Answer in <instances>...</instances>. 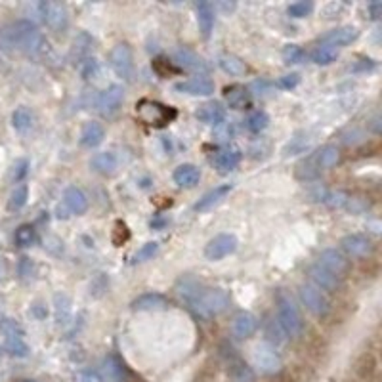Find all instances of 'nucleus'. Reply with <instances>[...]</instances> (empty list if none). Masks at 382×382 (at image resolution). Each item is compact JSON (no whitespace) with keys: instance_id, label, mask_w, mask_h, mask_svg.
<instances>
[{"instance_id":"1a4fd4ad","label":"nucleus","mask_w":382,"mask_h":382,"mask_svg":"<svg viewBox=\"0 0 382 382\" xmlns=\"http://www.w3.org/2000/svg\"><path fill=\"white\" fill-rule=\"evenodd\" d=\"M122 101H124V90H122L121 84H111L107 86L106 90L101 92L96 101L98 107V113L106 119H111L115 115L121 111Z\"/></svg>"},{"instance_id":"f704fd0d","label":"nucleus","mask_w":382,"mask_h":382,"mask_svg":"<svg viewBox=\"0 0 382 382\" xmlns=\"http://www.w3.org/2000/svg\"><path fill=\"white\" fill-rule=\"evenodd\" d=\"M218 65H220L226 73L233 76H243L247 75V65H244V61L241 58H237L233 53H224L220 56V60H218Z\"/></svg>"},{"instance_id":"c9c22d12","label":"nucleus","mask_w":382,"mask_h":382,"mask_svg":"<svg viewBox=\"0 0 382 382\" xmlns=\"http://www.w3.org/2000/svg\"><path fill=\"white\" fill-rule=\"evenodd\" d=\"M33 122H35V117H33V111L29 107H17L12 113V126L22 134L33 128Z\"/></svg>"},{"instance_id":"052dcab7","label":"nucleus","mask_w":382,"mask_h":382,"mask_svg":"<svg viewBox=\"0 0 382 382\" xmlns=\"http://www.w3.org/2000/svg\"><path fill=\"white\" fill-rule=\"evenodd\" d=\"M0 354H2V351H0Z\"/></svg>"},{"instance_id":"864d4df0","label":"nucleus","mask_w":382,"mask_h":382,"mask_svg":"<svg viewBox=\"0 0 382 382\" xmlns=\"http://www.w3.org/2000/svg\"><path fill=\"white\" fill-rule=\"evenodd\" d=\"M76 382H101V376H99L98 371L86 369V371H83V373H78Z\"/></svg>"},{"instance_id":"a18cd8bd","label":"nucleus","mask_w":382,"mask_h":382,"mask_svg":"<svg viewBox=\"0 0 382 382\" xmlns=\"http://www.w3.org/2000/svg\"><path fill=\"white\" fill-rule=\"evenodd\" d=\"M159 252V243L155 241H149V243L142 244L134 254H132V262L138 264V262H145V260H151L155 254Z\"/></svg>"},{"instance_id":"bf43d9fd","label":"nucleus","mask_w":382,"mask_h":382,"mask_svg":"<svg viewBox=\"0 0 382 382\" xmlns=\"http://www.w3.org/2000/svg\"><path fill=\"white\" fill-rule=\"evenodd\" d=\"M22 382H35V381H22Z\"/></svg>"},{"instance_id":"58836bf2","label":"nucleus","mask_w":382,"mask_h":382,"mask_svg":"<svg viewBox=\"0 0 382 382\" xmlns=\"http://www.w3.org/2000/svg\"><path fill=\"white\" fill-rule=\"evenodd\" d=\"M336 58H338V50L329 44L317 46L312 52L313 63H317V65H331L333 61H336Z\"/></svg>"},{"instance_id":"ddd939ff","label":"nucleus","mask_w":382,"mask_h":382,"mask_svg":"<svg viewBox=\"0 0 382 382\" xmlns=\"http://www.w3.org/2000/svg\"><path fill=\"white\" fill-rule=\"evenodd\" d=\"M317 264H319L321 267H325V269L331 272L333 275H336L338 279H344V275L348 274V269H350V262H348V258H346L340 251H336V249H325V251L319 254Z\"/></svg>"},{"instance_id":"a211bd4d","label":"nucleus","mask_w":382,"mask_h":382,"mask_svg":"<svg viewBox=\"0 0 382 382\" xmlns=\"http://www.w3.org/2000/svg\"><path fill=\"white\" fill-rule=\"evenodd\" d=\"M174 90L188 94V96H210L214 94V83L206 76H193V78L176 84Z\"/></svg>"},{"instance_id":"f8f14e48","label":"nucleus","mask_w":382,"mask_h":382,"mask_svg":"<svg viewBox=\"0 0 382 382\" xmlns=\"http://www.w3.org/2000/svg\"><path fill=\"white\" fill-rule=\"evenodd\" d=\"M237 251V237L231 233H220L213 237L205 247V256L208 260H222Z\"/></svg>"},{"instance_id":"a878e982","label":"nucleus","mask_w":382,"mask_h":382,"mask_svg":"<svg viewBox=\"0 0 382 382\" xmlns=\"http://www.w3.org/2000/svg\"><path fill=\"white\" fill-rule=\"evenodd\" d=\"M176 185H180L183 190H191V188H195L201 180V170H199L195 165H191V163H185V165H180V167L176 168L174 174Z\"/></svg>"},{"instance_id":"f3484780","label":"nucleus","mask_w":382,"mask_h":382,"mask_svg":"<svg viewBox=\"0 0 382 382\" xmlns=\"http://www.w3.org/2000/svg\"><path fill=\"white\" fill-rule=\"evenodd\" d=\"M130 306L134 312H159L168 308V298L160 292H145L134 298Z\"/></svg>"},{"instance_id":"412c9836","label":"nucleus","mask_w":382,"mask_h":382,"mask_svg":"<svg viewBox=\"0 0 382 382\" xmlns=\"http://www.w3.org/2000/svg\"><path fill=\"white\" fill-rule=\"evenodd\" d=\"M358 35L359 33L356 27H351V25H344V27H336V29L325 33V35L321 37V42L336 48V46L351 44V42L358 38Z\"/></svg>"},{"instance_id":"cd10ccee","label":"nucleus","mask_w":382,"mask_h":382,"mask_svg":"<svg viewBox=\"0 0 382 382\" xmlns=\"http://www.w3.org/2000/svg\"><path fill=\"white\" fill-rule=\"evenodd\" d=\"M195 117H197L201 122H206V124H220L226 119V109L222 107V103L218 101H208V103H203L195 111Z\"/></svg>"},{"instance_id":"4be33fe9","label":"nucleus","mask_w":382,"mask_h":382,"mask_svg":"<svg viewBox=\"0 0 382 382\" xmlns=\"http://www.w3.org/2000/svg\"><path fill=\"white\" fill-rule=\"evenodd\" d=\"M63 206H65L71 214L81 216V214H84L88 210V197H86V193H84L81 188L71 185V188H67L65 193H63Z\"/></svg>"},{"instance_id":"393cba45","label":"nucleus","mask_w":382,"mask_h":382,"mask_svg":"<svg viewBox=\"0 0 382 382\" xmlns=\"http://www.w3.org/2000/svg\"><path fill=\"white\" fill-rule=\"evenodd\" d=\"M229 191H231V185H229V183H224V185L214 188V190H210L208 193H205L203 197L199 199L197 205H195V210H197V213H208V210H213L214 206H218L224 199L228 197Z\"/></svg>"},{"instance_id":"b1692460","label":"nucleus","mask_w":382,"mask_h":382,"mask_svg":"<svg viewBox=\"0 0 382 382\" xmlns=\"http://www.w3.org/2000/svg\"><path fill=\"white\" fill-rule=\"evenodd\" d=\"M203 289H205V287H203V283L197 281V279H195V277H191V275H183V277H180L174 287L176 294L180 297V300H183L185 304H190V306L191 302L199 297V292H201Z\"/></svg>"},{"instance_id":"72a5a7b5","label":"nucleus","mask_w":382,"mask_h":382,"mask_svg":"<svg viewBox=\"0 0 382 382\" xmlns=\"http://www.w3.org/2000/svg\"><path fill=\"white\" fill-rule=\"evenodd\" d=\"M228 371L233 382H254V371H252V367H249L244 363L243 359H231V361H229Z\"/></svg>"},{"instance_id":"ea45409f","label":"nucleus","mask_w":382,"mask_h":382,"mask_svg":"<svg viewBox=\"0 0 382 382\" xmlns=\"http://www.w3.org/2000/svg\"><path fill=\"white\" fill-rule=\"evenodd\" d=\"M247 130L252 132V134H260V132H264L267 128V124H269V117H267L266 111H252L249 117H247Z\"/></svg>"},{"instance_id":"423d86ee","label":"nucleus","mask_w":382,"mask_h":382,"mask_svg":"<svg viewBox=\"0 0 382 382\" xmlns=\"http://www.w3.org/2000/svg\"><path fill=\"white\" fill-rule=\"evenodd\" d=\"M109 65L115 71V75L121 76L122 81H132L134 76V52L126 42H119L109 52Z\"/></svg>"},{"instance_id":"9d476101","label":"nucleus","mask_w":382,"mask_h":382,"mask_svg":"<svg viewBox=\"0 0 382 382\" xmlns=\"http://www.w3.org/2000/svg\"><path fill=\"white\" fill-rule=\"evenodd\" d=\"M300 300L306 306L308 312H312L315 317H325L329 312V300L325 297V292H321L319 289H315L313 285H302L300 287Z\"/></svg>"},{"instance_id":"bb28decb","label":"nucleus","mask_w":382,"mask_h":382,"mask_svg":"<svg viewBox=\"0 0 382 382\" xmlns=\"http://www.w3.org/2000/svg\"><path fill=\"white\" fill-rule=\"evenodd\" d=\"M101 382H126L124 376V365L121 363V359L109 354L103 359V365H101Z\"/></svg>"},{"instance_id":"f03ea898","label":"nucleus","mask_w":382,"mask_h":382,"mask_svg":"<svg viewBox=\"0 0 382 382\" xmlns=\"http://www.w3.org/2000/svg\"><path fill=\"white\" fill-rule=\"evenodd\" d=\"M138 119L145 122L147 126L153 128H165L170 122L178 117V111L174 107H168L160 101H153V99H140L136 103Z\"/></svg>"},{"instance_id":"0eeeda50","label":"nucleus","mask_w":382,"mask_h":382,"mask_svg":"<svg viewBox=\"0 0 382 382\" xmlns=\"http://www.w3.org/2000/svg\"><path fill=\"white\" fill-rule=\"evenodd\" d=\"M38 15L52 31H65L69 25V12L63 2L44 0L38 4Z\"/></svg>"},{"instance_id":"2eb2a0df","label":"nucleus","mask_w":382,"mask_h":382,"mask_svg":"<svg viewBox=\"0 0 382 382\" xmlns=\"http://www.w3.org/2000/svg\"><path fill=\"white\" fill-rule=\"evenodd\" d=\"M308 275H310V279H312L313 287L319 289L321 292H335V290H338V287H340V283H342V279H338L336 275L327 272V269L321 267L319 264L310 266Z\"/></svg>"},{"instance_id":"5701e85b","label":"nucleus","mask_w":382,"mask_h":382,"mask_svg":"<svg viewBox=\"0 0 382 382\" xmlns=\"http://www.w3.org/2000/svg\"><path fill=\"white\" fill-rule=\"evenodd\" d=\"M224 98H226L228 107L237 109V111L251 107V92H249V88L241 86V84L226 86V88H224Z\"/></svg>"},{"instance_id":"79ce46f5","label":"nucleus","mask_w":382,"mask_h":382,"mask_svg":"<svg viewBox=\"0 0 382 382\" xmlns=\"http://www.w3.org/2000/svg\"><path fill=\"white\" fill-rule=\"evenodd\" d=\"M27 197H29V188H27V183H19V185L12 191V195H10L8 208H10V210H19V208H23L25 203H27Z\"/></svg>"},{"instance_id":"c85d7f7f","label":"nucleus","mask_w":382,"mask_h":382,"mask_svg":"<svg viewBox=\"0 0 382 382\" xmlns=\"http://www.w3.org/2000/svg\"><path fill=\"white\" fill-rule=\"evenodd\" d=\"M195 12H197V23L201 35L208 38L214 29V6L210 2L201 0V2L195 4Z\"/></svg>"},{"instance_id":"473e14b6","label":"nucleus","mask_w":382,"mask_h":382,"mask_svg":"<svg viewBox=\"0 0 382 382\" xmlns=\"http://www.w3.org/2000/svg\"><path fill=\"white\" fill-rule=\"evenodd\" d=\"M90 167L101 176H111L117 170V157L111 151L96 153L90 160Z\"/></svg>"},{"instance_id":"20e7f679","label":"nucleus","mask_w":382,"mask_h":382,"mask_svg":"<svg viewBox=\"0 0 382 382\" xmlns=\"http://www.w3.org/2000/svg\"><path fill=\"white\" fill-rule=\"evenodd\" d=\"M277 323L281 325L285 335L290 336V338L300 336L302 329H304V321H302V315L298 312L297 304L287 294L277 297Z\"/></svg>"},{"instance_id":"5fc2aeb1","label":"nucleus","mask_w":382,"mask_h":382,"mask_svg":"<svg viewBox=\"0 0 382 382\" xmlns=\"http://www.w3.org/2000/svg\"><path fill=\"white\" fill-rule=\"evenodd\" d=\"M27 167H29V165H27V160L25 159H22V160H17V163H15L14 165V180L15 182H19V180H23V176L27 174Z\"/></svg>"},{"instance_id":"e433bc0d","label":"nucleus","mask_w":382,"mask_h":382,"mask_svg":"<svg viewBox=\"0 0 382 382\" xmlns=\"http://www.w3.org/2000/svg\"><path fill=\"white\" fill-rule=\"evenodd\" d=\"M53 313H56V321L60 325H65L71 319V300H69L67 294L58 292L53 297Z\"/></svg>"},{"instance_id":"4d7b16f0","label":"nucleus","mask_w":382,"mask_h":382,"mask_svg":"<svg viewBox=\"0 0 382 382\" xmlns=\"http://www.w3.org/2000/svg\"><path fill=\"white\" fill-rule=\"evenodd\" d=\"M367 10H369V15H371V19H381L382 15V2H371L369 6H367Z\"/></svg>"},{"instance_id":"2f4dec72","label":"nucleus","mask_w":382,"mask_h":382,"mask_svg":"<svg viewBox=\"0 0 382 382\" xmlns=\"http://www.w3.org/2000/svg\"><path fill=\"white\" fill-rule=\"evenodd\" d=\"M313 157L317 160L321 172H323V170H329V168L336 167L340 163V149L336 145H323L317 151H313Z\"/></svg>"},{"instance_id":"dca6fc26","label":"nucleus","mask_w":382,"mask_h":382,"mask_svg":"<svg viewBox=\"0 0 382 382\" xmlns=\"http://www.w3.org/2000/svg\"><path fill=\"white\" fill-rule=\"evenodd\" d=\"M94 38L86 33V31H81L76 33V37L73 38V44H71V60L75 63L76 67L83 63V61L90 60L92 52H94Z\"/></svg>"},{"instance_id":"3c124183","label":"nucleus","mask_w":382,"mask_h":382,"mask_svg":"<svg viewBox=\"0 0 382 382\" xmlns=\"http://www.w3.org/2000/svg\"><path fill=\"white\" fill-rule=\"evenodd\" d=\"M298 83H300V75H297V73H290V75L281 76V78L277 81V86L283 88V90H292Z\"/></svg>"},{"instance_id":"4c0bfd02","label":"nucleus","mask_w":382,"mask_h":382,"mask_svg":"<svg viewBox=\"0 0 382 382\" xmlns=\"http://www.w3.org/2000/svg\"><path fill=\"white\" fill-rule=\"evenodd\" d=\"M264 333H266L267 342H269L272 348L281 346V344H285V340H287V335H285V331L281 329V325L277 323V319H267Z\"/></svg>"},{"instance_id":"4468645a","label":"nucleus","mask_w":382,"mask_h":382,"mask_svg":"<svg viewBox=\"0 0 382 382\" xmlns=\"http://www.w3.org/2000/svg\"><path fill=\"white\" fill-rule=\"evenodd\" d=\"M174 61L176 65H180L182 69H188V71H193V73H206L208 71V63H206L199 53H195L190 48H185V46H180V48H176L174 50Z\"/></svg>"},{"instance_id":"9b49d317","label":"nucleus","mask_w":382,"mask_h":382,"mask_svg":"<svg viewBox=\"0 0 382 382\" xmlns=\"http://www.w3.org/2000/svg\"><path fill=\"white\" fill-rule=\"evenodd\" d=\"M340 247L346 252V256H350V258H365L374 249L371 237L365 233H350V235L342 237Z\"/></svg>"},{"instance_id":"7ed1b4c3","label":"nucleus","mask_w":382,"mask_h":382,"mask_svg":"<svg viewBox=\"0 0 382 382\" xmlns=\"http://www.w3.org/2000/svg\"><path fill=\"white\" fill-rule=\"evenodd\" d=\"M229 306V294L224 289H203L199 297L191 302V310L201 317H214Z\"/></svg>"},{"instance_id":"6ab92c4d","label":"nucleus","mask_w":382,"mask_h":382,"mask_svg":"<svg viewBox=\"0 0 382 382\" xmlns=\"http://www.w3.org/2000/svg\"><path fill=\"white\" fill-rule=\"evenodd\" d=\"M241 159H243L241 149H237L233 145H228V147H224V149L216 153L214 165H216V168L220 170L222 174H228V172H231V170H235L239 167Z\"/></svg>"},{"instance_id":"09e8293b","label":"nucleus","mask_w":382,"mask_h":382,"mask_svg":"<svg viewBox=\"0 0 382 382\" xmlns=\"http://www.w3.org/2000/svg\"><path fill=\"white\" fill-rule=\"evenodd\" d=\"M128 237H130V231H128V228H126V224L121 220L115 222L113 235H111L115 247H121V244L126 243V241H128Z\"/></svg>"},{"instance_id":"c756f323","label":"nucleus","mask_w":382,"mask_h":382,"mask_svg":"<svg viewBox=\"0 0 382 382\" xmlns=\"http://www.w3.org/2000/svg\"><path fill=\"white\" fill-rule=\"evenodd\" d=\"M103 138H106V128L96 121L86 122L83 126V130H81V145L88 147V149L98 147V145L103 142Z\"/></svg>"},{"instance_id":"13d9d810","label":"nucleus","mask_w":382,"mask_h":382,"mask_svg":"<svg viewBox=\"0 0 382 382\" xmlns=\"http://www.w3.org/2000/svg\"><path fill=\"white\" fill-rule=\"evenodd\" d=\"M359 138H361V132L358 128L348 130V134H342V142L344 144H356Z\"/></svg>"},{"instance_id":"f257e3e1","label":"nucleus","mask_w":382,"mask_h":382,"mask_svg":"<svg viewBox=\"0 0 382 382\" xmlns=\"http://www.w3.org/2000/svg\"><path fill=\"white\" fill-rule=\"evenodd\" d=\"M2 37L8 44L22 50L27 56H44L48 50L44 35L29 19H15L10 25H6L2 31Z\"/></svg>"},{"instance_id":"6e6d98bb","label":"nucleus","mask_w":382,"mask_h":382,"mask_svg":"<svg viewBox=\"0 0 382 382\" xmlns=\"http://www.w3.org/2000/svg\"><path fill=\"white\" fill-rule=\"evenodd\" d=\"M374 69V61L373 60H359L354 63L351 71H358V73H365V71H371Z\"/></svg>"},{"instance_id":"49530a36","label":"nucleus","mask_w":382,"mask_h":382,"mask_svg":"<svg viewBox=\"0 0 382 382\" xmlns=\"http://www.w3.org/2000/svg\"><path fill=\"white\" fill-rule=\"evenodd\" d=\"M287 12H289L290 17H306V15H310L313 12V2H310V0L292 2Z\"/></svg>"},{"instance_id":"de8ad7c7","label":"nucleus","mask_w":382,"mask_h":382,"mask_svg":"<svg viewBox=\"0 0 382 382\" xmlns=\"http://www.w3.org/2000/svg\"><path fill=\"white\" fill-rule=\"evenodd\" d=\"M153 69L157 71L159 76H170L178 73V67H174V63L168 61L167 58H157V60L153 61Z\"/></svg>"},{"instance_id":"aec40b11","label":"nucleus","mask_w":382,"mask_h":382,"mask_svg":"<svg viewBox=\"0 0 382 382\" xmlns=\"http://www.w3.org/2000/svg\"><path fill=\"white\" fill-rule=\"evenodd\" d=\"M258 329V319L252 315L251 312H239L233 317V325H231V331H233V336L239 338V340H244V338H251Z\"/></svg>"},{"instance_id":"8fccbe9b","label":"nucleus","mask_w":382,"mask_h":382,"mask_svg":"<svg viewBox=\"0 0 382 382\" xmlns=\"http://www.w3.org/2000/svg\"><path fill=\"white\" fill-rule=\"evenodd\" d=\"M17 272H19V275H22V279H25V281H29L31 277L35 275V264H33V260L27 258V256H23V258L19 260V266H17Z\"/></svg>"},{"instance_id":"c03bdc74","label":"nucleus","mask_w":382,"mask_h":382,"mask_svg":"<svg viewBox=\"0 0 382 382\" xmlns=\"http://www.w3.org/2000/svg\"><path fill=\"white\" fill-rule=\"evenodd\" d=\"M283 61L287 65H297V63H302L306 60V52L298 44H289L283 48Z\"/></svg>"},{"instance_id":"39448f33","label":"nucleus","mask_w":382,"mask_h":382,"mask_svg":"<svg viewBox=\"0 0 382 382\" xmlns=\"http://www.w3.org/2000/svg\"><path fill=\"white\" fill-rule=\"evenodd\" d=\"M0 331L4 335V346H6V351L10 356H14V358H27L29 346L25 342L23 329L14 319H2L0 321Z\"/></svg>"},{"instance_id":"603ef678","label":"nucleus","mask_w":382,"mask_h":382,"mask_svg":"<svg viewBox=\"0 0 382 382\" xmlns=\"http://www.w3.org/2000/svg\"><path fill=\"white\" fill-rule=\"evenodd\" d=\"M90 292L94 294V297H99L103 290H107V279H106V275L103 274H98V277L94 279V283H92V287H90Z\"/></svg>"},{"instance_id":"a19ab883","label":"nucleus","mask_w":382,"mask_h":382,"mask_svg":"<svg viewBox=\"0 0 382 382\" xmlns=\"http://www.w3.org/2000/svg\"><path fill=\"white\" fill-rule=\"evenodd\" d=\"M310 142H312V138L308 136L306 132H300L294 138H290V142L287 144V147L283 149V153L289 157V155H297V153H304L308 147H310Z\"/></svg>"},{"instance_id":"7c9ffc66","label":"nucleus","mask_w":382,"mask_h":382,"mask_svg":"<svg viewBox=\"0 0 382 382\" xmlns=\"http://www.w3.org/2000/svg\"><path fill=\"white\" fill-rule=\"evenodd\" d=\"M294 176H297V180L300 182H313V180H317L321 176V168L317 165V160L313 157V153L310 157H306L297 165L294 168Z\"/></svg>"},{"instance_id":"6e6552de","label":"nucleus","mask_w":382,"mask_h":382,"mask_svg":"<svg viewBox=\"0 0 382 382\" xmlns=\"http://www.w3.org/2000/svg\"><path fill=\"white\" fill-rule=\"evenodd\" d=\"M252 365L256 367L262 374H275L281 371L283 359L269 344H258L252 350Z\"/></svg>"},{"instance_id":"37998d69","label":"nucleus","mask_w":382,"mask_h":382,"mask_svg":"<svg viewBox=\"0 0 382 382\" xmlns=\"http://www.w3.org/2000/svg\"><path fill=\"white\" fill-rule=\"evenodd\" d=\"M37 239L35 228L31 224H22L19 228L15 229V244L17 247H31Z\"/></svg>"}]
</instances>
